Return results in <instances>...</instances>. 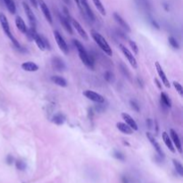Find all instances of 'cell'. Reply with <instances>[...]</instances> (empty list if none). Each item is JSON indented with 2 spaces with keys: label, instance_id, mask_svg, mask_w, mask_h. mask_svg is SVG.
Returning a JSON list of instances; mask_svg holds the SVG:
<instances>
[{
  "label": "cell",
  "instance_id": "obj_1",
  "mask_svg": "<svg viewBox=\"0 0 183 183\" xmlns=\"http://www.w3.org/2000/svg\"><path fill=\"white\" fill-rule=\"evenodd\" d=\"M72 41H73L74 46H75V47L77 48V51L79 53V56L80 58V60L82 61V63H84L88 68L93 70L94 69V65H95L93 57L87 52L84 46H83L79 40L73 39Z\"/></svg>",
  "mask_w": 183,
  "mask_h": 183
},
{
  "label": "cell",
  "instance_id": "obj_2",
  "mask_svg": "<svg viewBox=\"0 0 183 183\" xmlns=\"http://www.w3.org/2000/svg\"><path fill=\"white\" fill-rule=\"evenodd\" d=\"M91 37L93 38V39L97 44V46L102 49V51L105 52V54H106L109 56H111L113 55V51H112L111 47L109 46V44L107 43L105 38L100 34V33H98L96 30H92L91 31Z\"/></svg>",
  "mask_w": 183,
  "mask_h": 183
},
{
  "label": "cell",
  "instance_id": "obj_3",
  "mask_svg": "<svg viewBox=\"0 0 183 183\" xmlns=\"http://www.w3.org/2000/svg\"><path fill=\"white\" fill-rule=\"evenodd\" d=\"M0 24H1L2 26V29L5 32V34L10 38V40L12 41V43L14 44V46L18 48V49H21V45L19 44V42L17 41V39H16L13 35H12V32L10 30V25H9V22H8V20L6 18V16L5 14L3 13H0Z\"/></svg>",
  "mask_w": 183,
  "mask_h": 183
},
{
  "label": "cell",
  "instance_id": "obj_4",
  "mask_svg": "<svg viewBox=\"0 0 183 183\" xmlns=\"http://www.w3.org/2000/svg\"><path fill=\"white\" fill-rule=\"evenodd\" d=\"M54 36H55V39L56 41L58 47H59V48L61 49V51L65 55H68L69 54V47H68L67 43H66V41L64 40V38H63V36L57 30L54 31Z\"/></svg>",
  "mask_w": 183,
  "mask_h": 183
},
{
  "label": "cell",
  "instance_id": "obj_5",
  "mask_svg": "<svg viewBox=\"0 0 183 183\" xmlns=\"http://www.w3.org/2000/svg\"><path fill=\"white\" fill-rule=\"evenodd\" d=\"M119 47H120V48H121V50H122V54L124 55V56H125V57L127 58V60H128L129 63H130V65H131L134 69H137V68H138V63H137V60H136L135 56L133 55V54L129 50V49H128L125 46H123V45L120 44Z\"/></svg>",
  "mask_w": 183,
  "mask_h": 183
},
{
  "label": "cell",
  "instance_id": "obj_6",
  "mask_svg": "<svg viewBox=\"0 0 183 183\" xmlns=\"http://www.w3.org/2000/svg\"><path fill=\"white\" fill-rule=\"evenodd\" d=\"M83 95H84L88 99H89V100L93 101L95 103H97V104H103L105 102V98L103 96H101L100 94H98L97 92H95V91L93 90H85L84 92H83Z\"/></svg>",
  "mask_w": 183,
  "mask_h": 183
},
{
  "label": "cell",
  "instance_id": "obj_7",
  "mask_svg": "<svg viewBox=\"0 0 183 183\" xmlns=\"http://www.w3.org/2000/svg\"><path fill=\"white\" fill-rule=\"evenodd\" d=\"M22 6H23V9L25 11V14L27 15V17L30 21V27L31 28H35L36 29V25H37V20L35 17V14H33L31 8L30 7V5L26 3V2H23L22 3Z\"/></svg>",
  "mask_w": 183,
  "mask_h": 183
},
{
  "label": "cell",
  "instance_id": "obj_8",
  "mask_svg": "<svg viewBox=\"0 0 183 183\" xmlns=\"http://www.w3.org/2000/svg\"><path fill=\"white\" fill-rule=\"evenodd\" d=\"M80 11L82 12V14H85L89 20L91 21H95V15L93 11L91 10V8L89 6V4L88 2V0H80Z\"/></svg>",
  "mask_w": 183,
  "mask_h": 183
},
{
  "label": "cell",
  "instance_id": "obj_9",
  "mask_svg": "<svg viewBox=\"0 0 183 183\" xmlns=\"http://www.w3.org/2000/svg\"><path fill=\"white\" fill-rule=\"evenodd\" d=\"M147 138H148V140L150 141V143L152 144V146H153V147L155 148V150L156 151V153H157V155H159L162 159L164 157V154H163V151L162 150V147H161V146L159 145V143L157 142L156 141V139H155V138L151 134L150 132H147Z\"/></svg>",
  "mask_w": 183,
  "mask_h": 183
},
{
  "label": "cell",
  "instance_id": "obj_10",
  "mask_svg": "<svg viewBox=\"0 0 183 183\" xmlns=\"http://www.w3.org/2000/svg\"><path fill=\"white\" fill-rule=\"evenodd\" d=\"M170 138L172 139V142L174 145V147H176L178 152L180 154L182 153V146H181V141L180 139V137L178 135V133L174 130L173 129H171L170 130Z\"/></svg>",
  "mask_w": 183,
  "mask_h": 183
},
{
  "label": "cell",
  "instance_id": "obj_11",
  "mask_svg": "<svg viewBox=\"0 0 183 183\" xmlns=\"http://www.w3.org/2000/svg\"><path fill=\"white\" fill-rule=\"evenodd\" d=\"M155 65L156 72H157V73H158V75H159V77H160V79H161V80H162V82H163V84H164V86H165L166 88H170V87H171L170 81H169L168 78L166 77V74L164 73V72H163V68H162V66L160 65L159 62H155Z\"/></svg>",
  "mask_w": 183,
  "mask_h": 183
},
{
  "label": "cell",
  "instance_id": "obj_12",
  "mask_svg": "<svg viewBox=\"0 0 183 183\" xmlns=\"http://www.w3.org/2000/svg\"><path fill=\"white\" fill-rule=\"evenodd\" d=\"M38 4L40 7L41 11H42L45 18L47 19V21L49 22V23H52L53 22V19H52V15H51V13H50V10H49V8L47 7V4L43 1V0H38Z\"/></svg>",
  "mask_w": 183,
  "mask_h": 183
},
{
  "label": "cell",
  "instance_id": "obj_13",
  "mask_svg": "<svg viewBox=\"0 0 183 183\" xmlns=\"http://www.w3.org/2000/svg\"><path fill=\"white\" fill-rule=\"evenodd\" d=\"M71 22H72V27L76 30V31L78 32V34L83 38V39H85V40H88V36L87 34V32L85 31V30L83 29V27L80 24L79 22H77L76 20H74L72 18H71Z\"/></svg>",
  "mask_w": 183,
  "mask_h": 183
},
{
  "label": "cell",
  "instance_id": "obj_14",
  "mask_svg": "<svg viewBox=\"0 0 183 183\" xmlns=\"http://www.w3.org/2000/svg\"><path fill=\"white\" fill-rule=\"evenodd\" d=\"M113 18H114L115 22H117L124 30H126L127 32H130L131 31V29H130V27L129 25V23L125 20H124L119 14L114 13L113 14Z\"/></svg>",
  "mask_w": 183,
  "mask_h": 183
},
{
  "label": "cell",
  "instance_id": "obj_15",
  "mask_svg": "<svg viewBox=\"0 0 183 183\" xmlns=\"http://www.w3.org/2000/svg\"><path fill=\"white\" fill-rule=\"evenodd\" d=\"M122 119L125 121V123L128 124V125L133 130H138V124L137 122H135V120L133 119L131 116L126 113H122Z\"/></svg>",
  "mask_w": 183,
  "mask_h": 183
},
{
  "label": "cell",
  "instance_id": "obj_16",
  "mask_svg": "<svg viewBox=\"0 0 183 183\" xmlns=\"http://www.w3.org/2000/svg\"><path fill=\"white\" fill-rule=\"evenodd\" d=\"M52 65H53V68L58 72H62L65 70L64 62L58 56H55L52 58Z\"/></svg>",
  "mask_w": 183,
  "mask_h": 183
},
{
  "label": "cell",
  "instance_id": "obj_17",
  "mask_svg": "<svg viewBox=\"0 0 183 183\" xmlns=\"http://www.w3.org/2000/svg\"><path fill=\"white\" fill-rule=\"evenodd\" d=\"M21 67L23 71L25 72H37L38 70V64H36L35 63H33L31 61H28V62H24L22 63Z\"/></svg>",
  "mask_w": 183,
  "mask_h": 183
},
{
  "label": "cell",
  "instance_id": "obj_18",
  "mask_svg": "<svg viewBox=\"0 0 183 183\" xmlns=\"http://www.w3.org/2000/svg\"><path fill=\"white\" fill-rule=\"evenodd\" d=\"M162 138L163 140V142L165 144V146L167 147V148L169 149V150L172 152V153H175V147H174L172 142V139L170 138V135L168 134L167 132H163V134H162Z\"/></svg>",
  "mask_w": 183,
  "mask_h": 183
},
{
  "label": "cell",
  "instance_id": "obj_19",
  "mask_svg": "<svg viewBox=\"0 0 183 183\" xmlns=\"http://www.w3.org/2000/svg\"><path fill=\"white\" fill-rule=\"evenodd\" d=\"M15 25L22 33H23V34H26V32L28 30V28L26 26V23L24 22L23 19L19 15L16 16V18H15Z\"/></svg>",
  "mask_w": 183,
  "mask_h": 183
},
{
  "label": "cell",
  "instance_id": "obj_20",
  "mask_svg": "<svg viewBox=\"0 0 183 183\" xmlns=\"http://www.w3.org/2000/svg\"><path fill=\"white\" fill-rule=\"evenodd\" d=\"M59 21L61 22V24L63 25V27L66 30V31L69 32L70 34H72V24L70 22V20L67 19L65 17V16L62 15V14H59Z\"/></svg>",
  "mask_w": 183,
  "mask_h": 183
},
{
  "label": "cell",
  "instance_id": "obj_21",
  "mask_svg": "<svg viewBox=\"0 0 183 183\" xmlns=\"http://www.w3.org/2000/svg\"><path fill=\"white\" fill-rule=\"evenodd\" d=\"M116 127H117V129L121 132L124 133V134H127V135L133 134V131H134L128 125V124L124 123V122H117V123H116Z\"/></svg>",
  "mask_w": 183,
  "mask_h": 183
},
{
  "label": "cell",
  "instance_id": "obj_22",
  "mask_svg": "<svg viewBox=\"0 0 183 183\" xmlns=\"http://www.w3.org/2000/svg\"><path fill=\"white\" fill-rule=\"evenodd\" d=\"M51 80H52V81L55 83V84H56L57 86L62 87V88L67 87V81H66V80L64 78H63L61 76H57V75L52 76Z\"/></svg>",
  "mask_w": 183,
  "mask_h": 183
},
{
  "label": "cell",
  "instance_id": "obj_23",
  "mask_svg": "<svg viewBox=\"0 0 183 183\" xmlns=\"http://www.w3.org/2000/svg\"><path fill=\"white\" fill-rule=\"evenodd\" d=\"M33 40L35 41L36 45L38 46V47L40 49V50L44 51L46 49V47H45V44H44V41H43V38H42V36L38 34V33L36 32L34 36H33Z\"/></svg>",
  "mask_w": 183,
  "mask_h": 183
},
{
  "label": "cell",
  "instance_id": "obj_24",
  "mask_svg": "<svg viewBox=\"0 0 183 183\" xmlns=\"http://www.w3.org/2000/svg\"><path fill=\"white\" fill-rule=\"evenodd\" d=\"M160 97H161V105L166 108H170L172 106V101L169 96L164 92H161Z\"/></svg>",
  "mask_w": 183,
  "mask_h": 183
},
{
  "label": "cell",
  "instance_id": "obj_25",
  "mask_svg": "<svg viewBox=\"0 0 183 183\" xmlns=\"http://www.w3.org/2000/svg\"><path fill=\"white\" fill-rule=\"evenodd\" d=\"M64 121H65V116L61 113L55 114L52 118V122L55 124H56V125H62V124L64 122Z\"/></svg>",
  "mask_w": 183,
  "mask_h": 183
},
{
  "label": "cell",
  "instance_id": "obj_26",
  "mask_svg": "<svg viewBox=\"0 0 183 183\" xmlns=\"http://www.w3.org/2000/svg\"><path fill=\"white\" fill-rule=\"evenodd\" d=\"M4 2L6 5L7 10L12 14H14L16 13V5H15V3L14 0H4Z\"/></svg>",
  "mask_w": 183,
  "mask_h": 183
},
{
  "label": "cell",
  "instance_id": "obj_27",
  "mask_svg": "<svg viewBox=\"0 0 183 183\" xmlns=\"http://www.w3.org/2000/svg\"><path fill=\"white\" fill-rule=\"evenodd\" d=\"M95 6L97 7V9L98 10V12L100 13L102 15H105L106 14V11L105 9V6L103 5L101 0H92Z\"/></svg>",
  "mask_w": 183,
  "mask_h": 183
},
{
  "label": "cell",
  "instance_id": "obj_28",
  "mask_svg": "<svg viewBox=\"0 0 183 183\" xmlns=\"http://www.w3.org/2000/svg\"><path fill=\"white\" fill-rule=\"evenodd\" d=\"M172 163H173V165H174V168H175V170L178 172V174L180 177H182L183 176V166H182L181 163L179 162L176 159H173Z\"/></svg>",
  "mask_w": 183,
  "mask_h": 183
},
{
  "label": "cell",
  "instance_id": "obj_29",
  "mask_svg": "<svg viewBox=\"0 0 183 183\" xmlns=\"http://www.w3.org/2000/svg\"><path fill=\"white\" fill-rule=\"evenodd\" d=\"M168 41H169V44L171 45V47H173L174 49H179V48H180V45H179L178 41L176 40L175 38H173V37H169V38H168Z\"/></svg>",
  "mask_w": 183,
  "mask_h": 183
},
{
  "label": "cell",
  "instance_id": "obj_30",
  "mask_svg": "<svg viewBox=\"0 0 183 183\" xmlns=\"http://www.w3.org/2000/svg\"><path fill=\"white\" fill-rule=\"evenodd\" d=\"M173 86H174V88H175V89H176V91L179 93V95L180 96V97H182L183 96V88H182V86H181V84L179 82V81H173Z\"/></svg>",
  "mask_w": 183,
  "mask_h": 183
},
{
  "label": "cell",
  "instance_id": "obj_31",
  "mask_svg": "<svg viewBox=\"0 0 183 183\" xmlns=\"http://www.w3.org/2000/svg\"><path fill=\"white\" fill-rule=\"evenodd\" d=\"M15 165H16V168H17L19 171H24V170H26V167H27L26 163L22 160H17L15 163Z\"/></svg>",
  "mask_w": 183,
  "mask_h": 183
},
{
  "label": "cell",
  "instance_id": "obj_32",
  "mask_svg": "<svg viewBox=\"0 0 183 183\" xmlns=\"http://www.w3.org/2000/svg\"><path fill=\"white\" fill-rule=\"evenodd\" d=\"M104 76H105V79L106 81L108 82H113L114 80V75H113V73L110 71H106L104 74Z\"/></svg>",
  "mask_w": 183,
  "mask_h": 183
},
{
  "label": "cell",
  "instance_id": "obj_33",
  "mask_svg": "<svg viewBox=\"0 0 183 183\" xmlns=\"http://www.w3.org/2000/svg\"><path fill=\"white\" fill-rule=\"evenodd\" d=\"M113 155L114 158H116V159L119 161H125V155H124L121 151H117V150L114 151Z\"/></svg>",
  "mask_w": 183,
  "mask_h": 183
},
{
  "label": "cell",
  "instance_id": "obj_34",
  "mask_svg": "<svg viewBox=\"0 0 183 183\" xmlns=\"http://www.w3.org/2000/svg\"><path fill=\"white\" fill-rule=\"evenodd\" d=\"M129 44H130V47H131V49L133 50V52H134L135 55H138V47L136 44L135 41L133 40H129Z\"/></svg>",
  "mask_w": 183,
  "mask_h": 183
},
{
  "label": "cell",
  "instance_id": "obj_35",
  "mask_svg": "<svg viewBox=\"0 0 183 183\" xmlns=\"http://www.w3.org/2000/svg\"><path fill=\"white\" fill-rule=\"evenodd\" d=\"M130 106H131V108H132L133 110L136 111V112H139V110H140L139 105H138V104L135 100H130Z\"/></svg>",
  "mask_w": 183,
  "mask_h": 183
},
{
  "label": "cell",
  "instance_id": "obj_36",
  "mask_svg": "<svg viewBox=\"0 0 183 183\" xmlns=\"http://www.w3.org/2000/svg\"><path fill=\"white\" fill-rule=\"evenodd\" d=\"M121 68H122V72L124 73V75H126V77H128L130 79V72L128 71V68L124 64H122V63L121 64Z\"/></svg>",
  "mask_w": 183,
  "mask_h": 183
},
{
  "label": "cell",
  "instance_id": "obj_37",
  "mask_svg": "<svg viewBox=\"0 0 183 183\" xmlns=\"http://www.w3.org/2000/svg\"><path fill=\"white\" fill-rule=\"evenodd\" d=\"M14 156L11 155H8L6 156V158H5V162H6V163H7L8 165H11V164L14 163Z\"/></svg>",
  "mask_w": 183,
  "mask_h": 183
},
{
  "label": "cell",
  "instance_id": "obj_38",
  "mask_svg": "<svg viewBox=\"0 0 183 183\" xmlns=\"http://www.w3.org/2000/svg\"><path fill=\"white\" fill-rule=\"evenodd\" d=\"M147 126L149 130H152L153 129V126H154V122L152 119H147Z\"/></svg>",
  "mask_w": 183,
  "mask_h": 183
},
{
  "label": "cell",
  "instance_id": "obj_39",
  "mask_svg": "<svg viewBox=\"0 0 183 183\" xmlns=\"http://www.w3.org/2000/svg\"><path fill=\"white\" fill-rule=\"evenodd\" d=\"M122 183H130V180L126 176H122Z\"/></svg>",
  "mask_w": 183,
  "mask_h": 183
},
{
  "label": "cell",
  "instance_id": "obj_40",
  "mask_svg": "<svg viewBox=\"0 0 183 183\" xmlns=\"http://www.w3.org/2000/svg\"><path fill=\"white\" fill-rule=\"evenodd\" d=\"M155 82L156 83V86L158 87V88H159V89H162V85H161L160 81L158 80H156V79H155Z\"/></svg>",
  "mask_w": 183,
  "mask_h": 183
},
{
  "label": "cell",
  "instance_id": "obj_41",
  "mask_svg": "<svg viewBox=\"0 0 183 183\" xmlns=\"http://www.w3.org/2000/svg\"><path fill=\"white\" fill-rule=\"evenodd\" d=\"M30 3L32 4V5L34 6V7H37L38 6V2H37V0H30Z\"/></svg>",
  "mask_w": 183,
  "mask_h": 183
},
{
  "label": "cell",
  "instance_id": "obj_42",
  "mask_svg": "<svg viewBox=\"0 0 183 183\" xmlns=\"http://www.w3.org/2000/svg\"><path fill=\"white\" fill-rule=\"evenodd\" d=\"M151 22H152V24H153V26H154V27H155L156 29H159V25H158V24H157V22H156L155 21L152 20Z\"/></svg>",
  "mask_w": 183,
  "mask_h": 183
}]
</instances>
